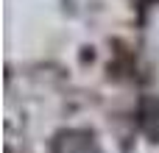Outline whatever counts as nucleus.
Returning a JSON list of instances; mask_svg holds the SVG:
<instances>
[{
    "label": "nucleus",
    "instance_id": "obj_1",
    "mask_svg": "<svg viewBox=\"0 0 159 153\" xmlns=\"http://www.w3.org/2000/svg\"><path fill=\"white\" fill-rule=\"evenodd\" d=\"M56 153H98V148H95L92 137L67 131L56 139Z\"/></svg>",
    "mask_w": 159,
    "mask_h": 153
}]
</instances>
